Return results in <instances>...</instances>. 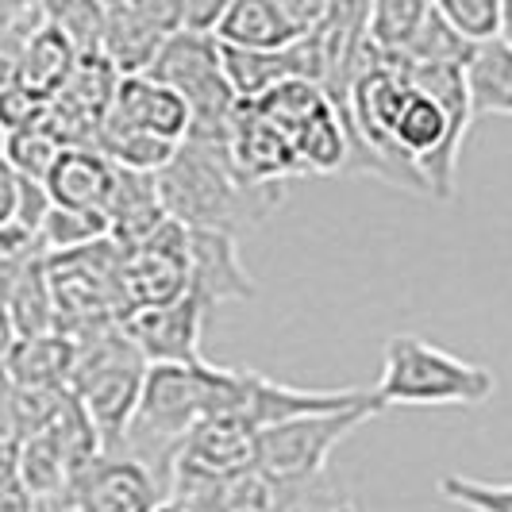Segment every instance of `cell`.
Segmentation results:
<instances>
[{
    "label": "cell",
    "mask_w": 512,
    "mask_h": 512,
    "mask_svg": "<svg viewBox=\"0 0 512 512\" xmlns=\"http://www.w3.org/2000/svg\"><path fill=\"white\" fill-rule=\"evenodd\" d=\"M66 501L77 512H158L170 501L166 478L120 447H104L77 470Z\"/></svg>",
    "instance_id": "obj_7"
},
{
    "label": "cell",
    "mask_w": 512,
    "mask_h": 512,
    "mask_svg": "<svg viewBox=\"0 0 512 512\" xmlns=\"http://www.w3.org/2000/svg\"><path fill=\"white\" fill-rule=\"evenodd\" d=\"M193 262H189V228L181 220H166L162 228L124 247V297L131 308L170 305L189 293Z\"/></svg>",
    "instance_id": "obj_8"
},
{
    "label": "cell",
    "mask_w": 512,
    "mask_h": 512,
    "mask_svg": "<svg viewBox=\"0 0 512 512\" xmlns=\"http://www.w3.org/2000/svg\"><path fill=\"white\" fill-rule=\"evenodd\" d=\"M474 51V43L455 31L439 16V8H432V16L424 20V27L416 31V39L409 43V51L401 54L405 62H443V66H466V58Z\"/></svg>",
    "instance_id": "obj_27"
},
{
    "label": "cell",
    "mask_w": 512,
    "mask_h": 512,
    "mask_svg": "<svg viewBox=\"0 0 512 512\" xmlns=\"http://www.w3.org/2000/svg\"><path fill=\"white\" fill-rule=\"evenodd\" d=\"M62 151H66L62 139H58L43 120L31 124V128L4 131V162L16 166V170L27 174V178L47 181V174H51V166L58 162V154Z\"/></svg>",
    "instance_id": "obj_26"
},
{
    "label": "cell",
    "mask_w": 512,
    "mask_h": 512,
    "mask_svg": "<svg viewBox=\"0 0 512 512\" xmlns=\"http://www.w3.org/2000/svg\"><path fill=\"white\" fill-rule=\"evenodd\" d=\"M139 4H147V8L158 12L166 24H174L181 31V0H139Z\"/></svg>",
    "instance_id": "obj_35"
},
{
    "label": "cell",
    "mask_w": 512,
    "mask_h": 512,
    "mask_svg": "<svg viewBox=\"0 0 512 512\" xmlns=\"http://www.w3.org/2000/svg\"><path fill=\"white\" fill-rule=\"evenodd\" d=\"M339 512H355V505H347V509H339Z\"/></svg>",
    "instance_id": "obj_40"
},
{
    "label": "cell",
    "mask_w": 512,
    "mask_h": 512,
    "mask_svg": "<svg viewBox=\"0 0 512 512\" xmlns=\"http://www.w3.org/2000/svg\"><path fill=\"white\" fill-rule=\"evenodd\" d=\"M293 147H297V166L301 174L316 178H332L347 174V158H351V131L339 112V104H320L301 128L293 131Z\"/></svg>",
    "instance_id": "obj_21"
},
{
    "label": "cell",
    "mask_w": 512,
    "mask_h": 512,
    "mask_svg": "<svg viewBox=\"0 0 512 512\" xmlns=\"http://www.w3.org/2000/svg\"><path fill=\"white\" fill-rule=\"evenodd\" d=\"M51 193L39 178H27L16 166L4 162V212L0 224H16L27 231H43L47 216H51Z\"/></svg>",
    "instance_id": "obj_25"
},
{
    "label": "cell",
    "mask_w": 512,
    "mask_h": 512,
    "mask_svg": "<svg viewBox=\"0 0 512 512\" xmlns=\"http://www.w3.org/2000/svg\"><path fill=\"white\" fill-rule=\"evenodd\" d=\"M439 16L462 31L470 43H486L501 35V8L505 0H436Z\"/></svg>",
    "instance_id": "obj_30"
},
{
    "label": "cell",
    "mask_w": 512,
    "mask_h": 512,
    "mask_svg": "<svg viewBox=\"0 0 512 512\" xmlns=\"http://www.w3.org/2000/svg\"><path fill=\"white\" fill-rule=\"evenodd\" d=\"M97 147H101L116 166L124 170H147V174H158L170 166V158L178 154L181 143H170V139H158V135H147V131H135L116 124L112 116L101 124V135H97Z\"/></svg>",
    "instance_id": "obj_23"
},
{
    "label": "cell",
    "mask_w": 512,
    "mask_h": 512,
    "mask_svg": "<svg viewBox=\"0 0 512 512\" xmlns=\"http://www.w3.org/2000/svg\"><path fill=\"white\" fill-rule=\"evenodd\" d=\"M74 366L77 339L70 332L8 339V351H4V374H8V382L20 385H66L70 389Z\"/></svg>",
    "instance_id": "obj_20"
},
{
    "label": "cell",
    "mask_w": 512,
    "mask_h": 512,
    "mask_svg": "<svg viewBox=\"0 0 512 512\" xmlns=\"http://www.w3.org/2000/svg\"><path fill=\"white\" fill-rule=\"evenodd\" d=\"M231 0H181V27L185 31H208L216 35L220 20L228 16Z\"/></svg>",
    "instance_id": "obj_33"
},
{
    "label": "cell",
    "mask_w": 512,
    "mask_h": 512,
    "mask_svg": "<svg viewBox=\"0 0 512 512\" xmlns=\"http://www.w3.org/2000/svg\"><path fill=\"white\" fill-rule=\"evenodd\" d=\"M374 393L385 409H478L497 393V378L420 335H393Z\"/></svg>",
    "instance_id": "obj_2"
},
{
    "label": "cell",
    "mask_w": 512,
    "mask_h": 512,
    "mask_svg": "<svg viewBox=\"0 0 512 512\" xmlns=\"http://www.w3.org/2000/svg\"><path fill=\"white\" fill-rule=\"evenodd\" d=\"M189 262H193L189 293L201 297L208 312H216V305L224 301H251L258 293L255 278L239 258V239L228 231L189 228Z\"/></svg>",
    "instance_id": "obj_13"
},
{
    "label": "cell",
    "mask_w": 512,
    "mask_h": 512,
    "mask_svg": "<svg viewBox=\"0 0 512 512\" xmlns=\"http://www.w3.org/2000/svg\"><path fill=\"white\" fill-rule=\"evenodd\" d=\"M77 58H81V47H77L62 27H54L51 20H47V24L27 39V47L20 51V58H16L12 66H4V81H8V85H20V89L43 97V101H54V97L66 89Z\"/></svg>",
    "instance_id": "obj_15"
},
{
    "label": "cell",
    "mask_w": 512,
    "mask_h": 512,
    "mask_svg": "<svg viewBox=\"0 0 512 512\" xmlns=\"http://www.w3.org/2000/svg\"><path fill=\"white\" fill-rule=\"evenodd\" d=\"M439 497L459 505L466 512H512V482H478L462 474H443L439 478Z\"/></svg>",
    "instance_id": "obj_31"
},
{
    "label": "cell",
    "mask_w": 512,
    "mask_h": 512,
    "mask_svg": "<svg viewBox=\"0 0 512 512\" xmlns=\"http://www.w3.org/2000/svg\"><path fill=\"white\" fill-rule=\"evenodd\" d=\"M43 12L54 27H62L81 51H101L108 4L104 0H43Z\"/></svg>",
    "instance_id": "obj_29"
},
{
    "label": "cell",
    "mask_w": 512,
    "mask_h": 512,
    "mask_svg": "<svg viewBox=\"0 0 512 512\" xmlns=\"http://www.w3.org/2000/svg\"><path fill=\"white\" fill-rule=\"evenodd\" d=\"M4 316H8V339L58 332L47 255L31 258L16 270H4Z\"/></svg>",
    "instance_id": "obj_18"
},
{
    "label": "cell",
    "mask_w": 512,
    "mask_h": 512,
    "mask_svg": "<svg viewBox=\"0 0 512 512\" xmlns=\"http://www.w3.org/2000/svg\"><path fill=\"white\" fill-rule=\"evenodd\" d=\"M147 74L174 85L193 108V131L189 135H228L231 116L239 108V97L231 89L224 70L220 39L208 31H174L162 54L154 58Z\"/></svg>",
    "instance_id": "obj_5"
},
{
    "label": "cell",
    "mask_w": 512,
    "mask_h": 512,
    "mask_svg": "<svg viewBox=\"0 0 512 512\" xmlns=\"http://www.w3.org/2000/svg\"><path fill=\"white\" fill-rule=\"evenodd\" d=\"M501 39L512 43V0H505V8H501Z\"/></svg>",
    "instance_id": "obj_37"
},
{
    "label": "cell",
    "mask_w": 512,
    "mask_h": 512,
    "mask_svg": "<svg viewBox=\"0 0 512 512\" xmlns=\"http://www.w3.org/2000/svg\"><path fill=\"white\" fill-rule=\"evenodd\" d=\"M104 235H112L108 216H104V212H85V208L54 205L51 216H47V224H43L47 255H54V251H74V247H85V243H97Z\"/></svg>",
    "instance_id": "obj_28"
},
{
    "label": "cell",
    "mask_w": 512,
    "mask_h": 512,
    "mask_svg": "<svg viewBox=\"0 0 512 512\" xmlns=\"http://www.w3.org/2000/svg\"><path fill=\"white\" fill-rule=\"evenodd\" d=\"M58 332L85 335L104 324H120L128 312L124 297V247L104 235L74 251L47 255Z\"/></svg>",
    "instance_id": "obj_4"
},
{
    "label": "cell",
    "mask_w": 512,
    "mask_h": 512,
    "mask_svg": "<svg viewBox=\"0 0 512 512\" xmlns=\"http://www.w3.org/2000/svg\"><path fill=\"white\" fill-rule=\"evenodd\" d=\"M436 0H370V39L385 54H405Z\"/></svg>",
    "instance_id": "obj_24"
},
{
    "label": "cell",
    "mask_w": 512,
    "mask_h": 512,
    "mask_svg": "<svg viewBox=\"0 0 512 512\" xmlns=\"http://www.w3.org/2000/svg\"><path fill=\"white\" fill-rule=\"evenodd\" d=\"M228 143L235 166L251 181L282 185L285 178H301L293 135L285 128H278L270 116H262L251 101H239V108H235Z\"/></svg>",
    "instance_id": "obj_11"
},
{
    "label": "cell",
    "mask_w": 512,
    "mask_h": 512,
    "mask_svg": "<svg viewBox=\"0 0 512 512\" xmlns=\"http://www.w3.org/2000/svg\"><path fill=\"white\" fill-rule=\"evenodd\" d=\"M116 124L147 131L170 143H185L193 131V108L174 85H166L154 74H124L116 104L108 112Z\"/></svg>",
    "instance_id": "obj_12"
},
{
    "label": "cell",
    "mask_w": 512,
    "mask_h": 512,
    "mask_svg": "<svg viewBox=\"0 0 512 512\" xmlns=\"http://www.w3.org/2000/svg\"><path fill=\"white\" fill-rule=\"evenodd\" d=\"M39 497L24 482L16 459H4V493H0V512H39Z\"/></svg>",
    "instance_id": "obj_32"
},
{
    "label": "cell",
    "mask_w": 512,
    "mask_h": 512,
    "mask_svg": "<svg viewBox=\"0 0 512 512\" xmlns=\"http://www.w3.org/2000/svg\"><path fill=\"white\" fill-rule=\"evenodd\" d=\"M258 432L243 416H208L189 436L181 439L174 459V482H212V478H235L258 466Z\"/></svg>",
    "instance_id": "obj_9"
},
{
    "label": "cell",
    "mask_w": 512,
    "mask_h": 512,
    "mask_svg": "<svg viewBox=\"0 0 512 512\" xmlns=\"http://www.w3.org/2000/svg\"><path fill=\"white\" fill-rule=\"evenodd\" d=\"M158 512H189V509H185L181 501H174V497H170V501H162V505H158Z\"/></svg>",
    "instance_id": "obj_38"
},
{
    "label": "cell",
    "mask_w": 512,
    "mask_h": 512,
    "mask_svg": "<svg viewBox=\"0 0 512 512\" xmlns=\"http://www.w3.org/2000/svg\"><path fill=\"white\" fill-rule=\"evenodd\" d=\"M162 201L185 228H212L228 235H247L282 208V185L251 181L231 158L228 135H189L158 170Z\"/></svg>",
    "instance_id": "obj_1"
},
{
    "label": "cell",
    "mask_w": 512,
    "mask_h": 512,
    "mask_svg": "<svg viewBox=\"0 0 512 512\" xmlns=\"http://www.w3.org/2000/svg\"><path fill=\"white\" fill-rule=\"evenodd\" d=\"M43 185L54 205L104 212L112 185H116V162L101 147H66Z\"/></svg>",
    "instance_id": "obj_17"
},
{
    "label": "cell",
    "mask_w": 512,
    "mask_h": 512,
    "mask_svg": "<svg viewBox=\"0 0 512 512\" xmlns=\"http://www.w3.org/2000/svg\"><path fill=\"white\" fill-rule=\"evenodd\" d=\"M104 4H108V8H112V4H120V0H104Z\"/></svg>",
    "instance_id": "obj_39"
},
{
    "label": "cell",
    "mask_w": 512,
    "mask_h": 512,
    "mask_svg": "<svg viewBox=\"0 0 512 512\" xmlns=\"http://www.w3.org/2000/svg\"><path fill=\"white\" fill-rule=\"evenodd\" d=\"M285 12L297 20V24L312 31V27L320 24V16H324V8H328V0H278Z\"/></svg>",
    "instance_id": "obj_34"
},
{
    "label": "cell",
    "mask_w": 512,
    "mask_h": 512,
    "mask_svg": "<svg viewBox=\"0 0 512 512\" xmlns=\"http://www.w3.org/2000/svg\"><path fill=\"white\" fill-rule=\"evenodd\" d=\"M74 339L77 366L70 389L89 409L104 447H116L128 436L131 420H135L151 362L143 359V351L128 339L124 324H104V328H93V332L74 335Z\"/></svg>",
    "instance_id": "obj_3"
},
{
    "label": "cell",
    "mask_w": 512,
    "mask_h": 512,
    "mask_svg": "<svg viewBox=\"0 0 512 512\" xmlns=\"http://www.w3.org/2000/svg\"><path fill=\"white\" fill-rule=\"evenodd\" d=\"M385 405L374 397H366L351 409L335 412H312V416H297L285 424H270L258 432V470L278 478V482H297V478H316L328 474V459L332 451L362 428L366 420L382 416Z\"/></svg>",
    "instance_id": "obj_6"
},
{
    "label": "cell",
    "mask_w": 512,
    "mask_h": 512,
    "mask_svg": "<svg viewBox=\"0 0 512 512\" xmlns=\"http://www.w3.org/2000/svg\"><path fill=\"white\" fill-rule=\"evenodd\" d=\"M466 89L474 116H512V43L509 39H486L474 43L466 58Z\"/></svg>",
    "instance_id": "obj_22"
},
{
    "label": "cell",
    "mask_w": 512,
    "mask_h": 512,
    "mask_svg": "<svg viewBox=\"0 0 512 512\" xmlns=\"http://www.w3.org/2000/svg\"><path fill=\"white\" fill-rule=\"evenodd\" d=\"M39 512H77V509L66 501V497H51V501H43V505H39Z\"/></svg>",
    "instance_id": "obj_36"
},
{
    "label": "cell",
    "mask_w": 512,
    "mask_h": 512,
    "mask_svg": "<svg viewBox=\"0 0 512 512\" xmlns=\"http://www.w3.org/2000/svg\"><path fill=\"white\" fill-rule=\"evenodd\" d=\"M208 316L212 312L205 301L185 293L170 305L131 308L120 324L147 362H201V335Z\"/></svg>",
    "instance_id": "obj_10"
},
{
    "label": "cell",
    "mask_w": 512,
    "mask_h": 512,
    "mask_svg": "<svg viewBox=\"0 0 512 512\" xmlns=\"http://www.w3.org/2000/svg\"><path fill=\"white\" fill-rule=\"evenodd\" d=\"M104 216H108L112 239L120 247H131V243L154 235V231L170 220V208L162 201L158 174L116 166V185H112V197L104 205Z\"/></svg>",
    "instance_id": "obj_16"
},
{
    "label": "cell",
    "mask_w": 512,
    "mask_h": 512,
    "mask_svg": "<svg viewBox=\"0 0 512 512\" xmlns=\"http://www.w3.org/2000/svg\"><path fill=\"white\" fill-rule=\"evenodd\" d=\"M178 27L166 24L158 12H151L139 0H120L108 8L101 35V51L120 66V74H147L162 47L170 43Z\"/></svg>",
    "instance_id": "obj_14"
},
{
    "label": "cell",
    "mask_w": 512,
    "mask_h": 512,
    "mask_svg": "<svg viewBox=\"0 0 512 512\" xmlns=\"http://www.w3.org/2000/svg\"><path fill=\"white\" fill-rule=\"evenodd\" d=\"M305 35V27L278 0H231L228 16L216 27V39L243 51H285Z\"/></svg>",
    "instance_id": "obj_19"
}]
</instances>
